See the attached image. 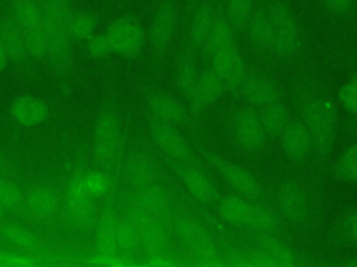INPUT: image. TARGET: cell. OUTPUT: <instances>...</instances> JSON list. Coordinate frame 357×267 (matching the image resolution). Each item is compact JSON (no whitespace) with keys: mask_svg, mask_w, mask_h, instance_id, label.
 Returning <instances> with one entry per match:
<instances>
[{"mask_svg":"<svg viewBox=\"0 0 357 267\" xmlns=\"http://www.w3.org/2000/svg\"><path fill=\"white\" fill-rule=\"evenodd\" d=\"M149 134L153 143L170 159L178 163H188L192 159V150L185 138L177 131L176 125L152 118Z\"/></svg>","mask_w":357,"mask_h":267,"instance_id":"8fae6325","label":"cell"},{"mask_svg":"<svg viewBox=\"0 0 357 267\" xmlns=\"http://www.w3.org/2000/svg\"><path fill=\"white\" fill-rule=\"evenodd\" d=\"M66 210L70 222L78 229L88 231L96 224L93 202L81 181H77L70 186Z\"/></svg>","mask_w":357,"mask_h":267,"instance_id":"4fadbf2b","label":"cell"},{"mask_svg":"<svg viewBox=\"0 0 357 267\" xmlns=\"http://www.w3.org/2000/svg\"><path fill=\"white\" fill-rule=\"evenodd\" d=\"M141 250V241L134 222L126 217L117 224V253L124 257H134Z\"/></svg>","mask_w":357,"mask_h":267,"instance_id":"d6a6232c","label":"cell"},{"mask_svg":"<svg viewBox=\"0 0 357 267\" xmlns=\"http://www.w3.org/2000/svg\"><path fill=\"white\" fill-rule=\"evenodd\" d=\"M11 14L20 25L28 54L36 60L47 58V36L38 0H11Z\"/></svg>","mask_w":357,"mask_h":267,"instance_id":"277c9868","label":"cell"},{"mask_svg":"<svg viewBox=\"0 0 357 267\" xmlns=\"http://www.w3.org/2000/svg\"><path fill=\"white\" fill-rule=\"evenodd\" d=\"M134 206L162 218L172 209V195L165 186L153 182L137 189Z\"/></svg>","mask_w":357,"mask_h":267,"instance_id":"603a6c76","label":"cell"},{"mask_svg":"<svg viewBox=\"0 0 357 267\" xmlns=\"http://www.w3.org/2000/svg\"><path fill=\"white\" fill-rule=\"evenodd\" d=\"M47 104L36 96L22 95L17 97L10 106V115L22 127H38L43 124L49 117Z\"/></svg>","mask_w":357,"mask_h":267,"instance_id":"d6986e66","label":"cell"},{"mask_svg":"<svg viewBox=\"0 0 357 267\" xmlns=\"http://www.w3.org/2000/svg\"><path fill=\"white\" fill-rule=\"evenodd\" d=\"M7 64H8V56H7L3 44L0 43V72L7 67Z\"/></svg>","mask_w":357,"mask_h":267,"instance_id":"bcb514c9","label":"cell"},{"mask_svg":"<svg viewBox=\"0 0 357 267\" xmlns=\"http://www.w3.org/2000/svg\"><path fill=\"white\" fill-rule=\"evenodd\" d=\"M3 213H4V207L0 204V217L3 216Z\"/></svg>","mask_w":357,"mask_h":267,"instance_id":"681fc988","label":"cell"},{"mask_svg":"<svg viewBox=\"0 0 357 267\" xmlns=\"http://www.w3.org/2000/svg\"><path fill=\"white\" fill-rule=\"evenodd\" d=\"M22 202L29 214L40 220L53 216L59 206L57 193L47 185L31 186L22 196Z\"/></svg>","mask_w":357,"mask_h":267,"instance_id":"484cf974","label":"cell"},{"mask_svg":"<svg viewBox=\"0 0 357 267\" xmlns=\"http://www.w3.org/2000/svg\"><path fill=\"white\" fill-rule=\"evenodd\" d=\"M353 129H354V132H356V135H357V117H356V121H354V124H353Z\"/></svg>","mask_w":357,"mask_h":267,"instance_id":"c3c4849f","label":"cell"},{"mask_svg":"<svg viewBox=\"0 0 357 267\" xmlns=\"http://www.w3.org/2000/svg\"><path fill=\"white\" fill-rule=\"evenodd\" d=\"M146 104L152 118L158 121L173 125H178L185 121L187 110L184 104L172 95L160 92L152 93L148 96Z\"/></svg>","mask_w":357,"mask_h":267,"instance_id":"7402d4cb","label":"cell"},{"mask_svg":"<svg viewBox=\"0 0 357 267\" xmlns=\"http://www.w3.org/2000/svg\"><path fill=\"white\" fill-rule=\"evenodd\" d=\"M180 179L187 192L199 203L208 204L218 197V188L208 174L197 167H184L180 171Z\"/></svg>","mask_w":357,"mask_h":267,"instance_id":"d4e9b609","label":"cell"},{"mask_svg":"<svg viewBox=\"0 0 357 267\" xmlns=\"http://www.w3.org/2000/svg\"><path fill=\"white\" fill-rule=\"evenodd\" d=\"M22 202L21 189L11 181L0 178V204L4 209H14Z\"/></svg>","mask_w":357,"mask_h":267,"instance_id":"60d3db41","label":"cell"},{"mask_svg":"<svg viewBox=\"0 0 357 267\" xmlns=\"http://www.w3.org/2000/svg\"><path fill=\"white\" fill-rule=\"evenodd\" d=\"M335 174L339 181L357 185V142L349 145L336 159Z\"/></svg>","mask_w":357,"mask_h":267,"instance_id":"e575fe53","label":"cell"},{"mask_svg":"<svg viewBox=\"0 0 357 267\" xmlns=\"http://www.w3.org/2000/svg\"><path fill=\"white\" fill-rule=\"evenodd\" d=\"M278 203L283 216L293 224H303L310 214V202L304 188L294 179H286L278 191Z\"/></svg>","mask_w":357,"mask_h":267,"instance_id":"5bb4252c","label":"cell"},{"mask_svg":"<svg viewBox=\"0 0 357 267\" xmlns=\"http://www.w3.org/2000/svg\"><path fill=\"white\" fill-rule=\"evenodd\" d=\"M0 43L3 44L8 60L14 64H24L28 58V49L24 33L11 13L0 15Z\"/></svg>","mask_w":357,"mask_h":267,"instance_id":"e0dca14e","label":"cell"},{"mask_svg":"<svg viewBox=\"0 0 357 267\" xmlns=\"http://www.w3.org/2000/svg\"><path fill=\"white\" fill-rule=\"evenodd\" d=\"M226 90V83L220 75L213 70L208 68L198 74L195 86L188 96L191 106L197 111H202L215 104Z\"/></svg>","mask_w":357,"mask_h":267,"instance_id":"2e32d148","label":"cell"},{"mask_svg":"<svg viewBox=\"0 0 357 267\" xmlns=\"http://www.w3.org/2000/svg\"><path fill=\"white\" fill-rule=\"evenodd\" d=\"M121 143L120 118L113 107H106L98 115L93 131V154L100 165H110L117 159Z\"/></svg>","mask_w":357,"mask_h":267,"instance_id":"52a82bcc","label":"cell"},{"mask_svg":"<svg viewBox=\"0 0 357 267\" xmlns=\"http://www.w3.org/2000/svg\"><path fill=\"white\" fill-rule=\"evenodd\" d=\"M220 253L225 264L231 266H250L248 254L245 250H241L233 245H223L220 248Z\"/></svg>","mask_w":357,"mask_h":267,"instance_id":"ee69618b","label":"cell"},{"mask_svg":"<svg viewBox=\"0 0 357 267\" xmlns=\"http://www.w3.org/2000/svg\"><path fill=\"white\" fill-rule=\"evenodd\" d=\"M128 218L134 222L139 241L141 249L145 256L153 264H163L167 259V236L165 227L159 217L152 216L139 207L134 206L130 209Z\"/></svg>","mask_w":357,"mask_h":267,"instance_id":"5b68a950","label":"cell"},{"mask_svg":"<svg viewBox=\"0 0 357 267\" xmlns=\"http://www.w3.org/2000/svg\"><path fill=\"white\" fill-rule=\"evenodd\" d=\"M337 100L346 113L357 117V76L350 78L342 85L337 93Z\"/></svg>","mask_w":357,"mask_h":267,"instance_id":"ab89813d","label":"cell"},{"mask_svg":"<svg viewBox=\"0 0 357 267\" xmlns=\"http://www.w3.org/2000/svg\"><path fill=\"white\" fill-rule=\"evenodd\" d=\"M96 17L91 11L78 10L71 11L70 19H68V29L73 40H88L96 29Z\"/></svg>","mask_w":357,"mask_h":267,"instance_id":"d590c367","label":"cell"},{"mask_svg":"<svg viewBox=\"0 0 357 267\" xmlns=\"http://www.w3.org/2000/svg\"><path fill=\"white\" fill-rule=\"evenodd\" d=\"M6 167H7L6 159H4V156L0 153V171H4V170H6Z\"/></svg>","mask_w":357,"mask_h":267,"instance_id":"7dc6e473","label":"cell"},{"mask_svg":"<svg viewBox=\"0 0 357 267\" xmlns=\"http://www.w3.org/2000/svg\"><path fill=\"white\" fill-rule=\"evenodd\" d=\"M112 53L121 57L138 56L146 42L142 25L130 15L116 18L105 31Z\"/></svg>","mask_w":357,"mask_h":267,"instance_id":"ba28073f","label":"cell"},{"mask_svg":"<svg viewBox=\"0 0 357 267\" xmlns=\"http://www.w3.org/2000/svg\"><path fill=\"white\" fill-rule=\"evenodd\" d=\"M266 14L272 25L271 49L278 56H291L300 46V29L293 11L282 1L269 4Z\"/></svg>","mask_w":357,"mask_h":267,"instance_id":"8992f818","label":"cell"},{"mask_svg":"<svg viewBox=\"0 0 357 267\" xmlns=\"http://www.w3.org/2000/svg\"><path fill=\"white\" fill-rule=\"evenodd\" d=\"M321 1L328 11L337 15L347 14L354 7V0H321Z\"/></svg>","mask_w":357,"mask_h":267,"instance_id":"f6af8a7d","label":"cell"},{"mask_svg":"<svg viewBox=\"0 0 357 267\" xmlns=\"http://www.w3.org/2000/svg\"><path fill=\"white\" fill-rule=\"evenodd\" d=\"M252 202L240 193H227L218 203V213L220 218L234 227H247Z\"/></svg>","mask_w":357,"mask_h":267,"instance_id":"4316f807","label":"cell"},{"mask_svg":"<svg viewBox=\"0 0 357 267\" xmlns=\"http://www.w3.org/2000/svg\"><path fill=\"white\" fill-rule=\"evenodd\" d=\"M209 163L222 177V179L236 192L245 197L258 199L262 195V186L257 177L240 164L220 157L219 154H211Z\"/></svg>","mask_w":357,"mask_h":267,"instance_id":"9c48e42d","label":"cell"},{"mask_svg":"<svg viewBox=\"0 0 357 267\" xmlns=\"http://www.w3.org/2000/svg\"><path fill=\"white\" fill-rule=\"evenodd\" d=\"M126 181L135 189L153 184L158 178V164L145 153L131 154L123 168Z\"/></svg>","mask_w":357,"mask_h":267,"instance_id":"cb8c5ba5","label":"cell"},{"mask_svg":"<svg viewBox=\"0 0 357 267\" xmlns=\"http://www.w3.org/2000/svg\"><path fill=\"white\" fill-rule=\"evenodd\" d=\"M177 26V11L173 3L163 1L155 11L148 38L156 51L165 50L172 42Z\"/></svg>","mask_w":357,"mask_h":267,"instance_id":"9a60e30c","label":"cell"},{"mask_svg":"<svg viewBox=\"0 0 357 267\" xmlns=\"http://www.w3.org/2000/svg\"><path fill=\"white\" fill-rule=\"evenodd\" d=\"M0 236L7 241L8 243L14 245L15 248H20L22 250L36 253L42 250V243L39 239L25 229L21 225L13 224V222H4L0 225Z\"/></svg>","mask_w":357,"mask_h":267,"instance_id":"1f68e13d","label":"cell"},{"mask_svg":"<svg viewBox=\"0 0 357 267\" xmlns=\"http://www.w3.org/2000/svg\"><path fill=\"white\" fill-rule=\"evenodd\" d=\"M211 68L225 81L226 88L237 89L247 76L245 63L234 42L211 54Z\"/></svg>","mask_w":357,"mask_h":267,"instance_id":"7c38bea8","label":"cell"},{"mask_svg":"<svg viewBox=\"0 0 357 267\" xmlns=\"http://www.w3.org/2000/svg\"><path fill=\"white\" fill-rule=\"evenodd\" d=\"M248 36L251 43L261 49H271V43H272V25L269 21V17L266 14V11H258L251 14L248 22Z\"/></svg>","mask_w":357,"mask_h":267,"instance_id":"836d02e7","label":"cell"},{"mask_svg":"<svg viewBox=\"0 0 357 267\" xmlns=\"http://www.w3.org/2000/svg\"><path fill=\"white\" fill-rule=\"evenodd\" d=\"M174 231L197 264L205 267L225 264L220 248L213 242L206 228L198 220L181 214L174 220Z\"/></svg>","mask_w":357,"mask_h":267,"instance_id":"3957f363","label":"cell"},{"mask_svg":"<svg viewBox=\"0 0 357 267\" xmlns=\"http://www.w3.org/2000/svg\"><path fill=\"white\" fill-rule=\"evenodd\" d=\"M233 25L223 14H215L213 22L211 25V29L208 32V36L205 39V43L202 46L204 51L206 54H213L219 49L225 47L226 44L234 42L233 38Z\"/></svg>","mask_w":357,"mask_h":267,"instance_id":"f546056e","label":"cell"},{"mask_svg":"<svg viewBox=\"0 0 357 267\" xmlns=\"http://www.w3.org/2000/svg\"><path fill=\"white\" fill-rule=\"evenodd\" d=\"M117 224L119 217L112 204H106L96 218V248L102 257H117Z\"/></svg>","mask_w":357,"mask_h":267,"instance_id":"ac0fdd59","label":"cell"},{"mask_svg":"<svg viewBox=\"0 0 357 267\" xmlns=\"http://www.w3.org/2000/svg\"><path fill=\"white\" fill-rule=\"evenodd\" d=\"M284 154L291 160H303L314 149L311 135L303 121H291L279 135Z\"/></svg>","mask_w":357,"mask_h":267,"instance_id":"ffe728a7","label":"cell"},{"mask_svg":"<svg viewBox=\"0 0 357 267\" xmlns=\"http://www.w3.org/2000/svg\"><path fill=\"white\" fill-rule=\"evenodd\" d=\"M241 95L251 107H265L279 100L280 92L278 86L266 76H245L241 86Z\"/></svg>","mask_w":357,"mask_h":267,"instance_id":"44dd1931","label":"cell"},{"mask_svg":"<svg viewBox=\"0 0 357 267\" xmlns=\"http://www.w3.org/2000/svg\"><path fill=\"white\" fill-rule=\"evenodd\" d=\"M259 118L266 136H279L286 125L290 122L289 110L279 100L262 107Z\"/></svg>","mask_w":357,"mask_h":267,"instance_id":"4dcf8cb0","label":"cell"},{"mask_svg":"<svg viewBox=\"0 0 357 267\" xmlns=\"http://www.w3.org/2000/svg\"><path fill=\"white\" fill-rule=\"evenodd\" d=\"M247 228H251L258 234H275L279 228V220L271 209L252 203Z\"/></svg>","mask_w":357,"mask_h":267,"instance_id":"8d00e7d4","label":"cell"},{"mask_svg":"<svg viewBox=\"0 0 357 267\" xmlns=\"http://www.w3.org/2000/svg\"><path fill=\"white\" fill-rule=\"evenodd\" d=\"M197 78H198V72H197V65L194 58L190 56H184L180 60L177 65V72H176V83L178 90L183 95L190 96L195 86Z\"/></svg>","mask_w":357,"mask_h":267,"instance_id":"74e56055","label":"cell"},{"mask_svg":"<svg viewBox=\"0 0 357 267\" xmlns=\"http://www.w3.org/2000/svg\"><path fill=\"white\" fill-rule=\"evenodd\" d=\"M86 51L91 57L93 58H105L112 53L109 40L106 38V33H93L88 40H86Z\"/></svg>","mask_w":357,"mask_h":267,"instance_id":"b9f144b4","label":"cell"},{"mask_svg":"<svg viewBox=\"0 0 357 267\" xmlns=\"http://www.w3.org/2000/svg\"><path fill=\"white\" fill-rule=\"evenodd\" d=\"M215 18V13H213V7L209 1H204L201 3L191 18V24H190V43L192 44V47L195 49H202L205 39L208 36V32L211 29V25L213 22Z\"/></svg>","mask_w":357,"mask_h":267,"instance_id":"f1b7e54d","label":"cell"},{"mask_svg":"<svg viewBox=\"0 0 357 267\" xmlns=\"http://www.w3.org/2000/svg\"><path fill=\"white\" fill-rule=\"evenodd\" d=\"M303 122L307 127L312 146L319 154H328L335 143L337 110L328 97H314L303 108Z\"/></svg>","mask_w":357,"mask_h":267,"instance_id":"7a4b0ae2","label":"cell"},{"mask_svg":"<svg viewBox=\"0 0 357 267\" xmlns=\"http://www.w3.org/2000/svg\"><path fill=\"white\" fill-rule=\"evenodd\" d=\"M340 231L350 243L357 245V206L343 214L340 220Z\"/></svg>","mask_w":357,"mask_h":267,"instance_id":"7bdbcfd3","label":"cell"},{"mask_svg":"<svg viewBox=\"0 0 357 267\" xmlns=\"http://www.w3.org/2000/svg\"><path fill=\"white\" fill-rule=\"evenodd\" d=\"M255 246L269 259L272 266L293 267L297 264V253L273 234H259Z\"/></svg>","mask_w":357,"mask_h":267,"instance_id":"83f0119b","label":"cell"},{"mask_svg":"<svg viewBox=\"0 0 357 267\" xmlns=\"http://www.w3.org/2000/svg\"><path fill=\"white\" fill-rule=\"evenodd\" d=\"M252 0H226V17L233 28H244L252 14Z\"/></svg>","mask_w":357,"mask_h":267,"instance_id":"f35d334b","label":"cell"},{"mask_svg":"<svg viewBox=\"0 0 357 267\" xmlns=\"http://www.w3.org/2000/svg\"><path fill=\"white\" fill-rule=\"evenodd\" d=\"M47 36V58L59 78L68 76L73 67V38L68 29L71 7L68 0H38Z\"/></svg>","mask_w":357,"mask_h":267,"instance_id":"6da1fadb","label":"cell"},{"mask_svg":"<svg viewBox=\"0 0 357 267\" xmlns=\"http://www.w3.org/2000/svg\"><path fill=\"white\" fill-rule=\"evenodd\" d=\"M233 135L237 145L250 153L262 149L265 143V131L259 114L251 106L241 107L233 117Z\"/></svg>","mask_w":357,"mask_h":267,"instance_id":"30bf717a","label":"cell"}]
</instances>
